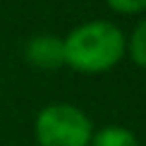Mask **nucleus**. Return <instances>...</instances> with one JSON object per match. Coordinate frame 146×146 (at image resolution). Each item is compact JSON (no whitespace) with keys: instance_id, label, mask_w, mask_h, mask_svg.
Here are the masks:
<instances>
[{"instance_id":"nucleus-1","label":"nucleus","mask_w":146,"mask_h":146,"mask_svg":"<svg viewBox=\"0 0 146 146\" xmlns=\"http://www.w3.org/2000/svg\"><path fill=\"white\" fill-rule=\"evenodd\" d=\"M65 65L84 74H101L125 58L127 38L113 22L94 19L79 24L62 38Z\"/></svg>"},{"instance_id":"nucleus-2","label":"nucleus","mask_w":146,"mask_h":146,"mask_svg":"<svg viewBox=\"0 0 146 146\" xmlns=\"http://www.w3.org/2000/svg\"><path fill=\"white\" fill-rule=\"evenodd\" d=\"M34 134L38 146H89L94 125L82 108L70 103H50L36 115Z\"/></svg>"},{"instance_id":"nucleus-3","label":"nucleus","mask_w":146,"mask_h":146,"mask_svg":"<svg viewBox=\"0 0 146 146\" xmlns=\"http://www.w3.org/2000/svg\"><path fill=\"white\" fill-rule=\"evenodd\" d=\"M24 58L41 70H58L65 65V43L60 36L41 34L24 46Z\"/></svg>"},{"instance_id":"nucleus-4","label":"nucleus","mask_w":146,"mask_h":146,"mask_svg":"<svg viewBox=\"0 0 146 146\" xmlns=\"http://www.w3.org/2000/svg\"><path fill=\"white\" fill-rule=\"evenodd\" d=\"M91 146H139V141L132 129L120 127V125H110V127H103V129L94 132Z\"/></svg>"},{"instance_id":"nucleus-5","label":"nucleus","mask_w":146,"mask_h":146,"mask_svg":"<svg viewBox=\"0 0 146 146\" xmlns=\"http://www.w3.org/2000/svg\"><path fill=\"white\" fill-rule=\"evenodd\" d=\"M127 48H129V58L134 60L139 67H146V19H141L134 27Z\"/></svg>"},{"instance_id":"nucleus-6","label":"nucleus","mask_w":146,"mask_h":146,"mask_svg":"<svg viewBox=\"0 0 146 146\" xmlns=\"http://www.w3.org/2000/svg\"><path fill=\"white\" fill-rule=\"evenodd\" d=\"M108 5L122 15H137L146 10V0H108Z\"/></svg>"}]
</instances>
